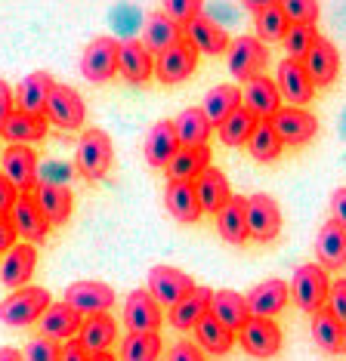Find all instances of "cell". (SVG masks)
Masks as SVG:
<instances>
[{"label": "cell", "instance_id": "6da1fadb", "mask_svg": "<svg viewBox=\"0 0 346 361\" xmlns=\"http://www.w3.org/2000/svg\"><path fill=\"white\" fill-rule=\"evenodd\" d=\"M114 161V149H112V136L99 127H90L80 133L78 139V173L87 183H99V179L109 176Z\"/></svg>", "mask_w": 346, "mask_h": 361}, {"label": "cell", "instance_id": "7a4b0ae2", "mask_svg": "<svg viewBox=\"0 0 346 361\" xmlns=\"http://www.w3.org/2000/svg\"><path fill=\"white\" fill-rule=\"evenodd\" d=\"M291 287V300L297 302V309L316 315L328 306V293H331V278L318 266V262H306V266H297L294 278L287 281Z\"/></svg>", "mask_w": 346, "mask_h": 361}, {"label": "cell", "instance_id": "3957f363", "mask_svg": "<svg viewBox=\"0 0 346 361\" xmlns=\"http://www.w3.org/2000/svg\"><path fill=\"white\" fill-rule=\"evenodd\" d=\"M53 306L49 300V290L44 287H22V290H13L10 297L0 302V322L10 324V327H28V324H37L40 315Z\"/></svg>", "mask_w": 346, "mask_h": 361}, {"label": "cell", "instance_id": "277c9868", "mask_svg": "<svg viewBox=\"0 0 346 361\" xmlns=\"http://www.w3.org/2000/svg\"><path fill=\"white\" fill-rule=\"evenodd\" d=\"M226 62H229V71H232L235 80H251L263 75V68L269 65V47L263 44L260 37H251V35H241L229 44V53H226Z\"/></svg>", "mask_w": 346, "mask_h": 361}, {"label": "cell", "instance_id": "5b68a950", "mask_svg": "<svg viewBox=\"0 0 346 361\" xmlns=\"http://www.w3.org/2000/svg\"><path fill=\"white\" fill-rule=\"evenodd\" d=\"M37 167V152L31 145H6L4 154H0V173L10 179L19 195H35Z\"/></svg>", "mask_w": 346, "mask_h": 361}, {"label": "cell", "instance_id": "8992f818", "mask_svg": "<svg viewBox=\"0 0 346 361\" xmlns=\"http://www.w3.org/2000/svg\"><path fill=\"white\" fill-rule=\"evenodd\" d=\"M118 47L121 40L114 37H96L87 44L84 56H80V71L90 84H109L118 75Z\"/></svg>", "mask_w": 346, "mask_h": 361}, {"label": "cell", "instance_id": "52a82bcc", "mask_svg": "<svg viewBox=\"0 0 346 361\" xmlns=\"http://www.w3.org/2000/svg\"><path fill=\"white\" fill-rule=\"evenodd\" d=\"M238 346L253 358H275L282 352V327L269 318H251L241 331L235 334Z\"/></svg>", "mask_w": 346, "mask_h": 361}, {"label": "cell", "instance_id": "ba28073f", "mask_svg": "<svg viewBox=\"0 0 346 361\" xmlns=\"http://www.w3.org/2000/svg\"><path fill=\"white\" fill-rule=\"evenodd\" d=\"M275 87H278V93H282V102H287L291 109H306V105L316 99V84L309 80L303 62H294V59L278 62Z\"/></svg>", "mask_w": 346, "mask_h": 361}, {"label": "cell", "instance_id": "9c48e42d", "mask_svg": "<svg viewBox=\"0 0 346 361\" xmlns=\"http://www.w3.org/2000/svg\"><path fill=\"white\" fill-rule=\"evenodd\" d=\"M87 118V105L80 99V93H74L68 84H56L47 102V124L59 130H80Z\"/></svg>", "mask_w": 346, "mask_h": 361}, {"label": "cell", "instance_id": "30bf717a", "mask_svg": "<svg viewBox=\"0 0 346 361\" xmlns=\"http://www.w3.org/2000/svg\"><path fill=\"white\" fill-rule=\"evenodd\" d=\"M192 290H195V281L186 272L173 269V266H155L152 272H148V293L155 297L158 306L173 309L177 302H183Z\"/></svg>", "mask_w": 346, "mask_h": 361}, {"label": "cell", "instance_id": "8fae6325", "mask_svg": "<svg viewBox=\"0 0 346 361\" xmlns=\"http://www.w3.org/2000/svg\"><path fill=\"white\" fill-rule=\"evenodd\" d=\"M195 68H198V50L192 44H186V40H179V44L170 47V50L155 56V78L167 87L189 80L195 75Z\"/></svg>", "mask_w": 346, "mask_h": 361}, {"label": "cell", "instance_id": "7c38bea8", "mask_svg": "<svg viewBox=\"0 0 346 361\" xmlns=\"http://www.w3.org/2000/svg\"><path fill=\"white\" fill-rule=\"evenodd\" d=\"M247 228L253 241H275L282 235V207L269 195H251L247 198Z\"/></svg>", "mask_w": 346, "mask_h": 361}, {"label": "cell", "instance_id": "4fadbf2b", "mask_svg": "<svg viewBox=\"0 0 346 361\" xmlns=\"http://www.w3.org/2000/svg\"><path fill=\"white\" fill-rule=\"evenodd\" d=\"M164 322V312L155 302L148 290H130V297L124 300V324L127 334H158Z\"/></svg>", "mask_w": 346, "mask_h": 361}, {"label": "cell", "instance_id": "5bb4252c", "mask_svg": "<svg viewBox=\"0 0 346 361\" xmlns=\"http://www.w3.org/2000/svg\"><path fill=\"white\" fill-rule=\"evenodd\" d=\"M183 40L195 47L198 56H222V53H229V44H232V37L226 35V28L204 13L195 16V19L183 28Z\"/></svg>", "mask_w": 346, "mask_h": 361}, {"label": "cell", "instance_id": "9a60e30c", "mask_svg": "<svg viewBox=\"0 0 346 361\" xmlns=\"http://www.w3.org/2000/svg\"><path fill=\"white\" fill-rule=\"evenodd\" d=\"M272 127H275L282 145H306L316 139L318 133V121L316 114L306 111V109H291V105H282V111L272 118Z\"/></svg>", "mask_w": 346, "mask_h": 361}, {"label": "cell", "instance_id": "2e32d148", "mask_svg": "<svg viewBox=\"0 0 346 361\" xmlns=\"http://www.w3.org/2000/svg\"><path fill=\"white\" fill-rule=\"evenodd\" d=\"M114 290L102 281H74L68 290H65V306L74 309L78 315H99V312H109L114 306Z\"/></svg>", "mask_w": 346, "mask_h": 361}, {"label": "cell", "instance_id": "e0dca14e", "mask_svg": "<svg viewBox=\"0 0 346 361\" xmlns=\"http://www.w3.org/2000/svg\"><path fill=\"white\" fill-rule=\"evenodd\" d=\"M241 105L251 114H257L260 121H272L282 111V93H278L275 80L266 75H257L251 80H244L241 87Z\"/></svg>", "mask_w": 346, "mask_h": 361}, {"label": "cell", "instance_id": "ac0fdd59", "mask_svg": "<svg viewBox=\"0 0 346 361\" xmlns=\"http://www.w3.org/2000/svg\"><path fill=\"white\" fill-rule=\"evenodd\" d=\"M118 75L133 87L148 84V78H155V56L145 50L143 40H121L118 47Z\"/></svg>", "mask_w": 346, "mask_h": 361}, {"label": "cell", "instance_id": "d6986e66", "mask_svg": "<svg viewBox=\"0 0 346 361\" xmlns=\"http://www.w3.org/2000/svg\"><path fill=\"white\" fill-rule=\"evenodd\" d=\"M35 269H37V247L35 244L19 241L10 253H4V259H0V281L6 287H13V290H22V287L31 284Z\"/></svg>", "mask_w": 346, "mask_h": 361}, {"label": "cell", "instance_id": "ffe728a7", "mask_svg": "<svg viewBox=\"0 0 346 361\" xmlns=\"http://www.w3.org/2000/svg\"><path fill=\"white\" fill-rule=\"evenodd\" d=\"M291 300V287L282 278H269V281H260L247 293V309H251V318H269L275 322V315L287 306Z\"/></svg>", "mask_w": 346, "mask_h": 361}, {"label": "cell", "instance_id": "44dd1931", "mask_svg": "<svg viewBox=\"0 0 346 361\" xmlns=\"http://www.w3.org/2000/svg\"><path fill=\"white\" fill-rule=\"evenodd\" d=\"M53 87H56V80L49 78L47 71H31V75L22 78V84L16 87V111L47 118V102H49Z\"/></svg>", "mask_w": 346, "mask_h": 361}, {"label": "cell", "instance_id": "7402d4cb", "mask_svg": "<svg viewBox=\"0 0 346 361\" xmlns=\"http://www.w3.org/2000/svg\"><path fill=\"white\" fill-rule=\"evenodd\" d=\"M303 68H306V75L316 87H331L340 75V53L328 37H318L316 47L303 59Z\"/></svg>", "mask_w": 346, "mask_h": 361}, {"label": "cell", "instance_id": "603a6c76", "mask_svg": "<svg viewBox=\"0 0 346 361\" xmlns=\"http://www.w3.org/2000/svg\"><path fill=\"white\" fill-rule=\"evenodd\" d=\"M208 315H213L222 327H229L232 334H238L241 327L251 322V309H247V297L238 290H213L210 293V309Z\"/></svg>", "mask_w": 346, "mask_h": 361}, {"label": "cell", "instance_id": "cb8c5ba5", "mask_svg": "<svg viewBox=\"0 0 346 361\" xmlns=\"http://www.w3.org/2000/svg\"><path fill=\"white\" fill-rule=\"evenodd\" d=\"M114 340H118V322H114L109 312H99V315L84 318L78 343L90 352V355H102V352H109L114 346Z\"/></svg>", "mask_w": 346, "mask_h": 361}, {"label": "cell", "instance_id": "d4e9b609", "mask_svg": "<svg viewBox=\"0 0 346 361\" xmlns=\"http://www.w3.org/2000/svg\"><path fill=\"white\" fill-rule=\"evenodd\" d=\"M80 324H84V315H78L74 309H68L65 302H53L44 315H40V336H47V340H78L80 334Z\"/></svg>", "mask_w": 346, "mask_h": 361}, {"label": "cell", "instance_id": "484cf974", "mask_svg": "<svg viewBox=\"0 0 346 361\" xmlns=\"http://www.w3.org/2000/svg\"><path fill=\"white\" fill-rule=\"evenodd\" d=\"M13 223H16V232L19 238H25V244H35V241H44L49 235V223L47 216L40 213L35 195H19V201H16L13 207Z\"/></svg>", "mask_w": 346, "mask_h": 361}, {"label": "cell", "instance_id": "4316f807", "mask_svg": "<svg viewBox=\"0 0 346 361\" xmlns=\"http://www.w3.org/2000/svg\"><path fill=\"white\" fill-rule=\"evenodd\" d=\"M179 149H183V145H179V139H177V127H173V121H158V124L148 130V136H145V161H148V167L164 170Z\"/></svg>", "mask_w": 346, "mask_h": 361}, {"label": "cell", "instance_id": "83f0119b", "mask_svg": "<svg viewBox=\"0 0 346 361\" xmlns=\"http://www.w3.org/2000/svg\"><path fill=\"white\" fill-rule=\"evenodd\" d=\"M195 192H198V201H201V210L213 213V216L232 201V185H229L226 173L217 170V167H208L201 176L195 179Z\"/></svg>", "mask_w": 346, "mask_h": 361}, {"label": "cell", "instance_id": "f1b7e54d", "mask_svg": "<svg viewBox=\"0 0 346 361\" xmlns=\"http://www.w3.org/2000/svg\"><path fill=\"white\" fill-rule=\"evenodd\" d=\"M247 10L257 16V37L263 44H275V40H285L287 28H291V19L285 13L282 0H269V4H247Z\"/></svg>", "mask_w": 346, "mask_h": 361}, {"label": "cell", "instance_id": "f546056e", "mask_svg": "<svg viewBox=\"0 0 346 361\" xmlns=\"http://www.w3.org/2000/svg\"><path fill=\"white\" fill-rule=\"evenodd\" d=\"M210 167V145H195V149H179L173 161L164 167L167 183H195L204 170Z\"/></svg>", "mask_w": 346, "mask_h": 361}, {"label": "cell", "instance_id": "4dcf8cb0", "mask_svg": "<svg viewBox=\"0 0 346 361\" xmlns=\"http://www.w3.org/2000/svg\"><path fill=\"white\" fill-rule=\"evenodd\" d=\"M316 257H318V266L325 269H343L346 266V228L334 219H328L325 226L318 228V238H316Z\"/></svg>", "mask_w": 346, "mask_h": 361}, {"label": "cell", "instance_id": "1f68e13d", "mask_svg": "<svg viewBox=\"0 0 346 361\" xmlns=\"http://www.w3.org/2000/svg\"><path fill=\"white\" fill-rule=\"evenodd\" d=\"M164 207L177 223H198L201 219V201H198L195 183H167L164 188Z\"/></svg>", "mask_w": 346, "mask_h": 361}, {"label": "cell", "instance_id": "d6a6232c", "mask_svg": "<svg viewBox=\"0 0 346 361\" xmlns=\"http://www.w3.org/2000/svg\"><path fill=\"white\" fill-rule=\"evenodd\" d=\"M35 201H37L40 213L47 216L49 228L65 226L68 223V216H71V210H74L71 188H62V185H37L35 188Z\"/></svg>", "mask_w": 346, "mask_h": 361}, {"label": "cell", "instance_id": "836d02e7", "mask_svg": "<svg viewBox=\"0 0 346 361\" xmlns=\"http://www.w3.org/2000/svg\"><path fill=\"white\" fill-rule=\"evenodd\" d=\"M210 293H213L210 287H195L183 302H177V306L167 312L170 327H177V331H195L198 322H201L210 309Z\"/></svg>", "mask_w": 346, "mask_h": 361}, {"label": "cell", "instance_id": "e575fe53", "mask_svg": "<svg viewBox=\"0 0 346 361\" xmlns=\"http://www.w3.org/2000/svg\"><path fill=\"white\" fill-rule=\"evenodd\" d=\"M217 232L222 235V241L235 244V247L247 244V238H251V228H247V198L232 195V201L217 213Z\"/></svg>", "mask_w": 346, "mask_h": 361}, {"label": "cell", "instance_id": "d590c367", "mask_svg": "<svg viewBox=\"0 0 346 361\" xmlns=\"http://www.w3.org/2000/svg\"><path fill=\"white\" fill-rule=\"evenodd\" d=\"M312 340H316V346L325 352V355H346V327L337 322L328 309H321L312 315Z\"/></svg>", "mask_w": 346, "mask_h": 361}, {"label": "cell", "instance_id": "8d00e7d4", "mask_svg": "<svg viewBox=\"0 0 346 361\" xmlns=\"http://www.w3.org/2000/svg\"><path fill=\"white\" fill-rule=\"evenodd\" d=\"M179 40H183V28H179L177 22H170L161 10L152 13V16L145 19L143 44H145V50L152 53V56H161L164 50H170L173 44H179Z\"/></svg>", "mask_w": 346, "mask_h": 361}, {"label": "cell", "instance_id": "74e56055", "mask_svg": "<svg viewBox=\"0 0 346 361\" xmlns=\"http://www.w3.org/2000/svg\"><path fill=\"white\" fill-rule=\"evenodd\" d=\"M47 118H37V114H25V111H13L10 121L0 127V136L10 145H28V142H40L47 136Z\"/></svg>", "mask_w": 346, "mask_h": 361}, {"label": "cell", "instance_id": "f35d334b", "mask_svg": "<svg viewBox=\"0 0 346 361\" xmlns=\"http://www.w3.org/2000/svg\"><path fill=\"white\" fill-rule=\"evenodd\" d=\"M195 340H198V349L208 352V355H229L235 346V334L229 327H222L213 315H204L195 327Z\"/></svg>", "mask_w": 346, "mask_h": 361}, {"label": "cell", "instance_id": "ab89813d", "mask_svg": "<svg viewBox=\"0 0 346 361\" xmlns=\"http://www.w3.org/2000/svg\"><path fill=\"white\" fill-rule=\"evenodd\" d=\"M235 109H241V87H235V84L213 87L210 93L204 96V105H201V111H204V118L210 121V127H220Z\"/></svg>", "mask_w": 346, "mask_h": 361}, {"label": "cell", "instance_id": "60d3db41", "mask_svg": "<svg viewBox=\"0 0 346 361\" xmlns=\"http://www.w3.org/2000/svg\"><path fill=\"white\" fill-rule=\"evenodd\" d=\"M177 127V139L183 149H195V145H208V136H210V121L204 118L201 109H186L179 111V118L173 121Z\"/></svg>", "mask_w": 346, "mask_h": 361}, {"label": "cell", "instance_id": "b9f144b4", "mask_svg": "<svg viewBox=\"0 0 346 361\" xmlns=\"http://www.w3.org/2000/svg\"><path fill=\"white\" fill-rule=\"evenodd\" d=\"M257 124H260V118L257 114H251L241 105V109H235L232 114H229L226 121L217 127V133H220V142H226V145H247V139L253 136V130H257Z\"/></svg>", "mask_w": 346, "mask_h": 361}, {"label": "cell", "instance_id": "7bdbcfd3", "mask_svg": "<svg viewBox=\"0 0 346 361\" xmlns=\"http://www.w3.org/2000/svg\"><path fill=\"white\" fill-rule=\"evenodd\" d=\"M161 334H127L121 340L118 361H158Z\"/></svg>", "mask_w": 346, "mask_h": 361}, {"label": "cell", "instance_id": "ee69618b", "mask_svg": "<svg viewBox=\"0 0 346 361\" xmlns=\"http://www.w3.org/2000/svg\"><path fill=\"white\" fill-rule=\"evenodd\" d=\"M247 152H251L257 161H263V164H272V161L282 158L285 145H282V139H278L275 127H272V121H260L257 124L253 136L247 139Z\"/></svg>", "mask_w": 346, "mask_h": 361}, {"label": "cell", "instance_id": "f6af8a7d", "mask_svg": "<svg viewBox=\"0 0 346 361\" xmlns=\"http://www.w3.org/2000/svg\"><path fill=\"white\" fill-rule=\"evenodd\" d=\"M316 40H318L316 25H291L287 28V35H285V40H282V47H285L287 59L303 62L306 59V53L316 47Z\"/></svg>", "mask_w": 346, "mask_h": 361}, {"label": "cell", "instance_id": "bcb514c9", "mask_svg": "<svg viewBox=\"0 0 346 361\" xmlns=\"http://www.w3.org/2000/svg\"><path fill=\"white\" fill-rule=\"evenodd\" d=\"M74 170L78 167H68V164H62V161H47L44 167H37V185H62V188H68Z\"/></svg>", "mask_w": 346, "mask_h": 361}, {"label": "cell", "instance_id": "7dc6e473", "mask_svg": "<svg viewBox=\"0 0 346 361\" xmlns=\"http://www.w3.org/2000/svg\"><path fill=\"white\" fill-rule=\"evenodd\" d=\"M161 13L167 16L170 22H177L179 28H186L195 16H201V4H198V0H167V4L161 6Z\"/></svg>", "mask_w": 346, "mask_h": 361}, {"label": "cell", "instance_id": "c3c4849f", "mask_svg": "<svg viewBox=\"0 0 346 361\" xmlns=\"http://www.w3.org/2000/svg\"><path fill=\"white\" fill-rule=\"evenodd\" d=\"M285 13L291 19V25H316L318 4L316 0H285Z\"/></svg>", "mask_w": 346, "mask_h": 361}, {"label": "cell", "instance_id": "681fc988", "mask_svg": "<svg viewBox=\"0 0 346 361\" xmlns=\"http://www.w3.org/2000/svg\"><path fill=\"white\" fill-rule=\"evenodd\" d=\"M25 361H59V343L47 340V336H35V340H28V346H25Z\"/></svg>", "mask_w": 346, "mask_h": 361}, {"label": "cell", "instance_id": "f907efd6", "mask_svg": "<svg viewBox=\"0 0 346 361\" xmlns=\"http://www.w3.org/2000/svg\"><path fill=\"white\" fill-rule=\"evenodd\" d=\"M325 309L346 327V278H337V281H331V293H328V306Z\"/></svg>", "mask_w": 346, "mask_h": 361}, {"label": "cell", "instance_id": "816d5d0a", "mask_svg": "<svg viewBox=\"0 0 346 361\" xmlns=\"http://www.w3.org/2000/svg\"><path fill=\"white\" fill-rule=\"evenodd\" d=\"M164 361H208V358H204V352L198 349V343L183 340V343H177V346L167 352V358Z\"/></svg>", "mask_w": 346, "mask_h": 361}, {"label": "cell", "instance_id": "f5cc1de1", "mask_svg": "<svg viewBox=\"0 0 346 361\" xmlns=\"http://www.w3.org/2000/svg\"><path fill=\"white\" fill-rule=\"evenodd\" d=\"M19 244V232H16L13 216H0V253H10Z\"/></svg>", "mask_w": 346, "mask_h": 361}, {"label": "cell", "instance_id": "db71d44e", "mask_svg": "<svg viewBox=\"0 0 346 361\" xmlns=\"http://www.w3.org/2000/svg\"><path fill=\"white\" fill-rule=\"evenodd\" d=\"M16 201H19V192L13 188V183L6 179L4 173H0V216H10Z\"/></svg>", "mask_w": 346, "mask_h": 361}, {"label": "cell", "instance_id": "11a10c76", "mask_svg": "<svg viewBox=\"0 0 346 361\" xmlns=\"http://www.w3.org/2000/svg\"><path fill=\"white\" fill-rule=\"evenodd\" d=\"M16 111V93L10 90L6 80H0V127L10 121V114Z\"/></svg>", "mask_w": 346, "mask_h": 361}, {"label": "cell", "instance_id": "9f6ffc18", "mask_svg": "<svg viewBox=\"0 0 346 361\" xmlns=\"http://www.w3.org/2000/svg\"><path fill=\"white\" fill-rule=\"evenodd\" d=\"M59 361H90V352L78 340H68L65 346H59Z\"/></svg>", "mask_w": 346, "mask_h": 361}, {"label": "cell", "instance_id": "6f0895ef", "mask_svg": "<svg viewBox=\"0 0 346 361\" xmlns=\"http://www.w3.org/2000/svg\"><path fill=\"white\" fill-rule=\"evenodd\" d=\"M331 219L346 228V185L337 188V192L331 195Z\"/></svg>", "mask_w": 346, "mask_h": 361}, {"label": "cell", "instance_id": "680465c9", "mask_svg": "<svg viewBox=\"0 0 346 361\" xmlns=\"http://www.w3.org/2000/svg\"><path fill=\"white\" fill-rule=\"evenodd\" d=\"M0 361H25L19 349H0Z\"/></svg>", "mask_w": 346, "mask_h": 361}, {"label": "cell", "instance_id": "91938a15", "mask_svg": "<svg viewBox=\"0 0 346 361\" xmlns=\"http://www.w3.org/2000/svg\"><path fill=\"white\" fill-rule=\"evenodd\" d=\"M90 361H118L112 352H102V355H90Z\"/></svg>", "mask_w": 346, "mask_h": 361}]
</instances>
